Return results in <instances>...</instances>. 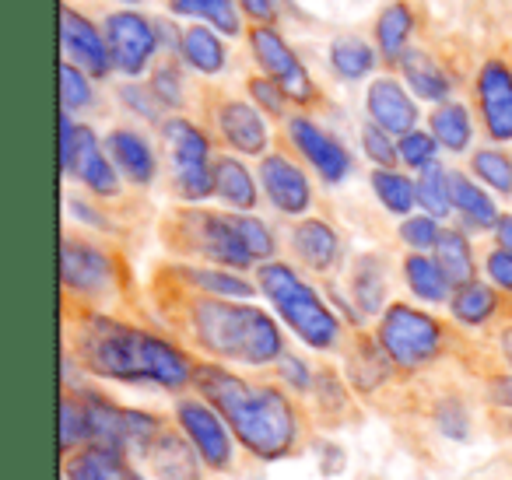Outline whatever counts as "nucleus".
Returning <instances> with one entry per match:
<instances>
[{
    "instance_id": "bf43d9fd",
    "label": "nucleus",
    "mask_w": 512,
    "mask_h": 480,
    "mask_svg": "<svg viewBox=\"0 0 512 480\" xmlns=\"http://www.w3.org/2000/svg\"><path fill=\"white\" fill-rule=\"evenodd\" d=\"M130 480H148V477H141V473H130Z\"/></svg>"
},
{
    "instance_id": "ddd939ff",
    "label": "nucleus",
    "mask_w": 512,
    "mask_h": 480,
    "mask_svg": "<svg viewBox=\"0 0 512 480\" xmlns=\"http://www.w3.org/2000/svg\"><path fill=\"white\" fill-rule=\"evenodd\" d=\"M288 134H292L295 148L302 151V158H306V162L313 165L327 183H341V179H348L351 155L344 151L341 141H334V137L327 134V130H320L313 120H306V116H295V120L288 123Z\"/></svg>"
},
{
    "instance_id": "ea45409f",
    "label": "nucleus",
    "mask_w": 512,
    "mask_h": 480,
    "mask_svg": "<svg viewBox=\"0 0 512 480\" xmlns=\"http://www.w3.org/2000/svg\"><path fill=\"white\" fill-rule=\"evenodd\" d=\"M85 106H92V81L78 64L64 60L60 64V113H78Z\"/></svg>"
},
{
    "instance_id": "dca6fc26",
    "label": "nucleus",
    "mask_w": 512,
    "mask_h": 480,
    "mask_svg": "<svg viewBox=\"0 0 512 480\" xmlns=\"http://www.w3.org/2000/svg\"><path fill=\"white\" fill-rule=\"evenodd\" d=\"M260 183H264L271 204L281 214H306L313 204V186H309L306 172L285 155H267L260 165Z\"/></svg>"
},
{
    "instance_id": "5701e85b",
    "label": "nucleus",
    "mask_w": 512,
    "mask_h": 480,
    "mask_svg": "<svg viewBox=\"0 0 512 480\" xmlns=\"http://www.w3.org/2000/svg\"><path fill=\"white\" fill-rule=\"evenodd\" d=\"M400 71H404L407 88H411L421 102H446L449 99L453 81L446 78V71H442L428 53L407 50L404 57H400Z\"/></svg>"
},
{
    "instance_id": "2eb2a0df",
    "label": "nucleus",
    "mask_w": 512,
    "mask_h": 480,
    "mask_svg": "<svg viewBox=\"0 0 512 480\" xmlns=\"http://www.w3.org/2000/svg\"><path fill=\"white\" fill-rule=\"evenodd\" d=\"M60 277L64 288L78 291V295H99L113 284V263L102 249L88 246L78 239H64L60 249Z\"/></svg>"
},
{
    "instance_id": "c85d7f7f",
    "label": "nucleus",
    "mask_w": 512,
    "mask_h": 480,
    "mask_svg": "<svg viewBox=\"0 0 512 480\" xmlns=\"http://www.w3.org/2000/svg\"><path fill=\"white\" fill-rule=\"evenodd\" d=\"M435 260H439V267L446 270L453 288L474 281V253H470L467 235L456 232V228H442L439 242H435Z\"/></svg>"
},
{
    "instance_id": "a18cd8bd",
    "label": "nucleus",
    "mask_w": 512,
    "mask_h": 480,
    "mask_svg": "<svg viewBox=\"0 0 512 480\" xmlns=\"http://www.w3.org/2000/svg\"><path fill=\"white\" fill-rule=\"evenodd\" d=\"M442 228H439V218H432V214H411V218L400 225V239L407 242V246L414 249V253H425V249H435V242H439Z\"/></svg>"
},
{
    "instance_id": "39448f33",
    "label": "nucleus",
    "mask_w": 512,
    "mask_h": 480,
    "mask_svg": "<svg viewBox=\"0 0 512 480\" xmlns=\"http://www.w3.org/2000/svg\"><path fill=\"white\" fill-rule=\"evenodd\" d=\"M379 347L397 368H421L439 358L442 326L414 305L393 302L379 319Z\"/></svg>"
},
{
    "instance_id": "473e14b6",
    "label": "nucleus",
    "mask_w": 512,
    "mask_h": 480,
    "mask_svg": "<svg viewBox=\"0 0 512 480\" xmlns=\"http://www.w3.org/2000/svg\"><path fill=\"white\" fill-rule=\"evenodd\" d=\"M172 11L193 22H211L225 36H239V8L235 0H172Z\"/></svg>"
},
{
    "instance_id": "cd10ccee",
    "label": "nucleus",
    "mask_w": 512,
    "mask_h": 480,
    "mask_svg": "<svg viewBox=\"0 0 512 480\" xmlns=\"http://www.w3.org/2000/svg\"><path fill=\"white\" fill-rule=\"evenodd\" d=\"M449 309H453V319L463 326H484L498 309V295L495 288L481 281H470L453 288V298H449Z\"/></svg>"
},
{
    "instance_id": "412c9836",
    "label": "nucleus",
    "mask_w": 512,
    "mask_h": 480,
    "mask_svg": "<svg viewBox=\"0 0 512 480\" xmlns=\"http://www.w3.org/2000/svg\"><path fill=\"white\" fill-rule=\"evenodd\" d=\"M292 249L309 270H330L341 256V239L327 221H299L292 232Z\"/></svg>"
},
{
    "instance_id": "f257e3e1",
    "label": "nucleus",
    "mask_w": 512,
    "mask_h": 480,
    "mask_svg": "<svg viewBox=\"0 0 512 480\" xmlns=\"http://www.w3.org/2000/svg\"><path fill=\"white\" fill-rule=\"evenodd\" d=\"M197 393L228 421L232 435L253 452L256 459L274 463L285 459L299 442V414L281 389L253 386L221 365L193 368Z\"/></svg>"
},
{
    "instance_id": "2f4dec72",
    "label": "nucleus",
    "mask_w": 512,
    "mask_h": 480,
    "mask_svg": "<svg viewBox=\"0 0 512 480\" xmlns=\"http://www.w3.org/2000/svg\"><path fill=\"white\" fill-rule=\"evenodd\" d=\"M414 32V15L407 4H390V8L379 15L376 25V39H379V50H383L386 60H397L407 53V39Z\"/></svg>"
},
{
    "instance_id": "13d9d810",
    "label": "nucleus",
    "mask_w": 512,
    "mask_h": 480,
    "mask_svg": "<svg viewBox=\"0 0 512 480\" xmlns=\"http://www.w3.org/2000/svg\"><path fill=\"white\" fill-rule=\"evenodd\" d=\"M502 358H505V365L512 368V326L502 330Z\"/></svg>"
},
{
    "instance_id": "052dcab7",
    "label": "nucleus",
    "mask_w": 512,
    "mask_h": 480,
    "mask_svg": "<svg viewBox=\"0 0 512 480\" xmlns=\"http://www.w3.org/2000/svg\"><path fill=\"white\" fill-rule=\"evenodd\" d=\"M127 4H137V0H127Z\"/></svg>"
},
{
    "instance_id": "c9c22d12",
    "label": "nucleus",
    "mask_w": 512,
    "mask_h": 480,
    "mask_svg": "<svg viewBox=\"0 0 512 480\" xmlns=\"http://www.w3.org/2000/svg\"><path fill=\"white\" fill-rule=\"evenodd\" d=\"M162 421L148 410L123 407V445H127V456H148L155 449V442L162 438Z\"/></svg>"
},
{
    "instance_id": "3c124183",
    "label": "nucleus",
    "mask_w": 512,
    "mask_h": 480,
    "mask_svg": "<svg viewBox=\"0 0 512 480\" xmlns=\"http://www.w3.org/2000/svg\"><path fill=\"white\" fill-rule=\"evenodd\" d=\"M120 95L137 116H144V120H158V109H162V102L155 99V92H151V88L144 92V88H137V85H127Z\"/></svg>"
},
{
    "instance_id": "de8ad7c7",
    "label": "nucleus",
    "mask_w": 512,
    "mask_h": 480,
    "mask_svg": "<svg viewBox=\"0 0 512 480\" xmlns=\"http://www.w3.org/2000/svg\"><path fill=\"white\" fill-rule=\"evenodd\" d=\"M151 92L162 102V109H179L183 106V85H179L176 67H158L155 78H151Z\"/></svg>"
},
{
    "instance_id": "37998d69",
    "label": "nucleus",
    "mask_w": 512,
    "mask_h": 480,
    "mask_svg": "<svg viewBox=\"0 0 512 480\" xmlns=\"http://www.w3.org/2000/svg\"><path fill=\"white\" fill-rule=\"evenodd\" d=\"M400 162L411 165V169H428V165H435V155H439V141H435L432 134H425V130H411V134L400 137Z\"/></svg>"
},
{
    "instance_id": "9d476101",
    "label": "nucleus",
    "mask_w": 512,
    "mask_h": 480,
    "mask_svg": "<svg viewBox=\"0 0 512 480\" xmlns=\"http://www.w3.org/2000/svg\"><path fill=\"white\" fill-rule=\"evenodd\" d=\"M106 43L113 53V67L120 74H137L148 71L151 57L158 53V32L155 22L134 15V11H120V15L106 18Z\"/></svg>"
},
{
    "instance_id": "f3484780",
    "label": "nucleus",
    "mask_w": 512,
    "mask_h": 480,
    "mask_svg": "<svg viewBox=\"0 0 512 480\" xmlns=\"http://www.w3.org/2000/svg\"><path fill=\"white\" fill-rule=\"evenodd\" d=\"M369 123L383 127L386 134L404 137L418 127V109H414V99L397 85L393 78H376L369 88Z\"/></svg>"
},
{
    "instance_id": "a878e982",
    "label": "nucleus",
    "mask_w": 512,
    "mask_h": 480,
    "mask_svg": "<svg viewBox=\"0 0 512 480\" xmlns=\"http://www.w3.org/2000/svg\"><path fill=\"white\" fill-rule=\"evenodd\" d=\"M64 480H130L127 456L99 445H85L78 456H71Z\"/></svg>"
},
{
    "instance_id": "c756f323",
    "label": "nucleus",
    "mask_w": 512,
    "mask_h": 480,
    "mask_svg": "<svg viewBox=\"0 0 512 480\" xmlns=\"http://www.w3.org/2000/svg\"><path fill=\"white\" fill-rule=\"evenodd\" d=\"M183 60L193 67L197 74H218L221 67H225V46H221V39L214 36L211 29H204V25H190V29L183 32Z\"/></svg>"
},
{
    "instance_id": "4d7b16f0",
    "label": "nucleus",
    "mask_w": 512,
    "mask_h": 480,
    "mask_svg": "<svg viewBox=\"0 0 512 480\" xmlns=\"http://www.w3.org/2000/svg\"><path fill=\"white\" fill-rule=\"evenodd\" d=\"M495 235H498V246L512 253V214H502V218H498Z\"/></svg>"
},
{
    "instance_id": "bb28decb",
    "label": "nucleus",
    "mask_w": 512,
    "mask_h": 480,
    "mask_svg": "<svg viewBox=\"0 0 512 480\" xmlns=\"http://www.w3.org/2000/svg\"><path fill=\"white\" fill-rule=\"evenodd\" d=\"M404 277H407V288L414 291V295L421 298V302H446L449 298V277L446 270L439 267V260L435 256H425V253H411L404 260Z\"/></svg>"
},
{
    "instance_id": "a19ab883",
    "label": "nucleus",
    "mask_w": 512,
    "mask_h": 480,
    "mask_svg": "<svg viewBox=\"0 0 512 480\" xmlns=\"http://www.w3.org/2000/svg\"><path fill=\"white\" fill-rule=\"evenodd\" d=\"M78 445H88L85 403L74 400V396H64V400H60V449L74 452Z\"/></svg>"
},
{
    "instance_id": "f8f14e48",
    "label": "nucleus",
    "mask_w": 512,
    "mask_h": 480,
    "mask_svg": "<svg viewBox=\"0 0 512 480\" xmlns=\"http://www.w3.org/2000/svg\"><path fill=\"white\" fill-rule=\"evenodd\" d=\"M60 46H64V60L78 64L88 78H106L113 71V53H109L106 36L74 8L60 11Z\"/></svg>"
},
{
    "instance_id": "8fccbe9b",
    "label": "nucleus",
    "mask_w": 512,
    "mask_h": 480,
    "mask_svg": "<svg viewBox=\"0 0 512 480\" xmlns=\"http://www.w3.org/2000/svg\"><path fill=\"white\" fill-rule=\"evenodd\" d=\"M278 368H281V379L288 382L292 389H299V393H306V389H313V372L306 368V361L302 358H292V354H281L278 358Z\"/></svg>"
},
{
    "instance_id": "4be33fe9",
    "label": "nucleus",
    "mask_w": 512,
    "mask_h": 480,
    "mask_svg": "<svg viewBox=\"0 0 512 480\" xmlns=\"http://www.w3.org/2000/svg\"><path fill=\"white\" fill-rule=\"evenodd\" d=\"M449 197H453V211L467 221L470 228H495L498 225V207L474 179H467L463 172H449Z\"/></svg>"
},
{
    "instance_id": "6e6d98bb",
    "label": "nucleus",
    "mask_w": 512,
    "mask_h": 480,
    "mask_svg": "<svg viewBox=\"0 0 512 480\" xmlns=\"http://www.w3.org/2000/svg\"><path fill=\"white\" fill-rule=\"evenodd\" d=\"M158 43H169V50H183V32H176V25L169 22H155Z\"/></svg>"
},
{
    "instance_id": "864d4df0",
    "label": "nucleus",
    "mask_w": 512,
    "mask_h": 480,
    "mask_svg": "<svg viewBox=\"0 0 512 480\" xmlns=\"http://www.w3.org/2000/svg\"><path fill=\"white\" fill-rule=\"evenodd\" d=\"M488 400L495 403V407H509L512 410V375H498V379H491Z\"/></svg>"
},
{
    "instance_id": "a211bd4d",
    "label": "nucleus",
    "mask_w": 512,
    "mask_h": 480,
    "mask_svg": "<svg viewBox=\"0 0 512 480\" xmlns=\"http://www.w3.org/2000/svg\"><path fill=\"white\" fill-rule=\"evenodd\" d=\"M218 127L225 141L242 155H264L267 151V123L260 120L256 106L246 102H225L218 113Z\"/></svg>"
},
{
    "instance_id": "393cba45",
    "label": "nucleus",
    "mask_w": 512,
    "mask_h": 480,
    "mask_svg": "<svg viewBox=\"0 0 512 480\" xmlns=\"http://www.w3.org/2000/svg\"><path fill=\"white\" fill-rule=\"evenodd\" d=\"M214 197H221L232 211L242 214L256 207V183L239 158H218L214 162Z\"/></svg>"
},
{
    "instance_id": "4c0bfd02",
    "label": "nucleus",
    "mask_w": 512,
    "mask_h": 480,
    "mask_svg": "<svg viewBox=\"0 0 512 480\" xmlns=\"http://www.w3.org/2000/svg\"><path fill=\"white\" fill-rule=\"evenodd\" d=\"M418 204L432 218H446L453 211V197H449V172L439 162L418 172Z\"/></svg>"
},
{
    "instance_id": "20e7f679",
    "label": "nucleus",
    "mask_w": 512,
    "mask_h": 480,
    "mask_svg": "<svg viewBox=\"0 0 512 480\" xmlns=\"http://www.w3.org/2000/svg\"><path fill=\"white\" fill-rule=\"evenodd\" d=\"M256 284L271 298V305L278 309V316L288 323V330L302 340V344L316 347V351H327L341 337V323H337L334 312L323 305V298L295 274L288 263H260L256 270Z\"/></svg>"
},
{
    "instance_id": "f03ea898",
    "label": "nucleus",
    "mask_w": 512,
    "mask_h": 480,
    "mask_svg": "<svg viewBox=\"0 0 512 480\" xmlns=\"http://www.w3.org/2000/svg\"><path fill=\"white\" fill-rule=\"evenodd\" d=\"M81 365L102 379L134 382V386L183 389L193 382L190 358L176 344L144 333L137 326L116 323L109 316H92L81 333Z\"/></svg>"
},
{
    "instance_id": "1a4fd4ad",
    "label": "nucleus",
    "mask_w": 512,
    "mask_h": 480,
    "mask_svg": "<svg viewBox=\"0 0 512 480\" xmlns=\"http://www.w3.org/2000/svg\"><path fill=\"white\" fill-rule=\"evenodd\" d=\"M249 46H253L256 60H260V67L267 71V78L278 81L288 99L299 102V106H306V102L313 99L316 88H313V81H309L306 67L299 64L292 46H288L271 25H256V29L249 32Z\"/></svg>"
},
{
    "instance_id": "79ce46f5",
    "label": "nucleus",
    "mask_w": 512,
    "mask_h": 480,
    "mask_svg": "<svg viewBox=\"0 0 512 480\" xmlns=\"http://www.w3.org/2000/svg\"><path fill=\"white\" fill-rule=\"evenodd\" d=\"M470 165H474L477 179H481V183H488L495 193H505V197L512 193V162L502 155V151H491V148L477 151Z\"/></svg>"
},
{
    "instance_id": "6ab92c4d",
    "label": "nucleus",
    "mask_w": 512,
    "mask_h": 480,
    "mask_svg": "<svg viewBox=\"0 0 512 480\" xmlns=\"http://www.w3.org/2000/svg\"><path fill=\"white\" fill-rule=\"evenodd\" d=\"M106 151H109V158H113V165L130 183L148 186L151 179H155V172H158L155 151H151V144L144 141L141 134H134V130H113V134L106 137Z\"/></svg>"
},
{
    "instance_id": "680f3d73",
    "label": "nucleus",
    "mask_w": 512,
    "mask_h": 480,
    "mask_svg": "<svg viewBox=\"0 0 512 480\" xmlns=\"http://www.w3.org/2000/svg\"><path fill=\"white\" fill-rule=\"evenodd\" d=\"M509 428H512V424H509Z\"/></svg>"
},
{
    "instance_id": "7ed1b4c3",
    "label": "nucleus",
    "mask_w": 512,
    "mask_h": 480,
    "mask_svg": "<svg viewBox=\"0 0 512 480\" xmlns=\"http://www.w3.org/2000/svg\"><path fill=\"white\" fill-rule=\"evenodd\" d=\"M193 333L204 351L242 365H271L285 354L281 330L264 309L228 302V298H204L193 305Z\"/></svg>"
},
{
    "instance_id": "09e8293b",
    "label": "nucleus",
    "mask_w": 512,
    "mask_h": 480,
    "mask_svg": "<svg viewBox=\"0 0 512 480\" xmlns=\"http://www.w3.org/2000/svg\"><path fill=\"white\" fill-rule=\"evenodd\" d=\"M249 95L260 109H267L271 116H281L285 113V99L288 95L281 92V85L274 78H249Z\"/></svg>"
},
{
    "instance_id": "423d86ee",
    "label": "nucleus",
    "mask_w": 512,
    "mask_h": 480,
    "mask_svg": "<svg viewBox=\"0 0 512 480\" xmlns=\"http://www.w3.org/2000/svg\"><path fill=\"white\" fill-rule=\"evenodd\" d=\"M165 148L172 158V183L176 193L190 204L207 200L214 193V162H211V144H207L204 130L193 127L190 120H165L162 123Z\"/></svg>"
},
{
    "instance_id": "9b49d317",
    "label": "nucleus",
    "mask_w": 512,
    "mask_h": 480,
    "mask_svg": "<svg viewBox=\"0 0 512 480\" xmlns=\"http://www.w3.org/2000/svg\"><path fill=\"white\" fill-rule=\"evenodd\" d=\"M193 221V246L200 256L225 270H246L253 267V253H249L246 239H242L239 214H197Z\"/></svg>"
},
{
    "instance_id": "72a5a7b5",
    "label": "nucleus",
    "mask_w": 512,
    "mask_h": 480,
    "mask_svg": "<svg viewBox=\"0 0 512 480\" xmlns=\"http://www.w3.org/2000/svg\"><path fill=\"white\" fill-rule=\"evenodd\" d=\"M372 190H376L379 204L390 214H411L414 204H418V183H411V179L397 169L372 172Z\"/></svg>"
},
{
    "instance_id": "6e6552de",
    "label": "nucleus",
    "mask_w": 512,
    "mask_h": 480,
    "mask_svg": "<svg viewBox=\"0 0 512 480\" xmlns=\"http://www.w3.org/2000/svg\"><path fill=\"white\" fill-rule=\"evenodd\" d=\"M176 421L204 466L228 470L232 466V428L207 400H183L176 407Z\"/></svg>"
},
{
    "instance_id": "e433bc0d",
    "label": "nucleus",
    "mask_w": 512,
    "mask_h": 480,
    "mask_svg": "<svg viewBox=\"0 0 512 480\" xmlns=\"http://www.w3.org/2000/svg\"><path fill=\"white\" fill-rule=\"evenodd\" d=\"M330 67H334L344 81H362L365 74L376 67V53H372L362 39H337V43L330 46Z\"/></svg>"
},
{
    "instance_id": "5fc2aeb1",
    "label": "nucleus",
    "mask_w": 512,
    "mask_h": 480,
    "mask_svg": "<svg viewBox=\"0 0 512 480\" xmlns=\"http://www.w3.org/2000/svg\"><path fill=\"white\" fill-rule=\"evenodd\" d=\"M239 4L246 15H253V22H264V25L274 22V0H239Z\"/></svg>"
},
{
    "instance_id": "f704fd0d",
    "label": "nucleus",
    "mask_w": 512,
    "mask_h": 480,
    "mask_svg": "<svg viewBox=\"0 0 512 480\" xmlns=\"http://www.w3.org/2000/svg\"><path fill=\"white\" fill-rule=\"evenodd\" d=\"M183 277L193 288L207 291L211 298H228V302H242V298L253 295V284H246L239 274L218 267V270H183Z\"/></svg>"
},
{
    "instance_id": "603ef678",
    "label": "nucleus",
    "mask_w": 512,
    "mask_h": 480,
    "mask_svg": "<svg viewBox=\"0 0 512 480\" xmlns=\"http://www.w3.org/2000/svg\"><path fill=\"white\" fill-rule=\"evenodd\" d=\"M484 267H488V277L495 288L512 291V253L509 249L498 246L495 253H488V263H484Z\"/></svg>"
},
{
    "instance_id": "c03bdc74",
    "label": "nucleus",
    "mask_w": 512,
    "mask_h": 480,
    "mask_svg": "<svg viewBox=\"0 0 512 480\" xmlns=\"http://www.w3.org/2000/svg\"><path fill=\"white\" fill-rule=\"evenodd\" d=\"M362 148H365V155L372 158V165H379V169H393L400 158V148L393 144V134H386L376 123H365L362 127Z\"/></svg>"
},
{
    "instance_id": "58836bf2",
    "label": "nucleus",
    "mask_w": 512,
    "mask_h": 480,
    "mask_svg": "<svg viewBox=\"0 0 512 480\" xmlns=\"http://www.w3.org/2000/svg\"><path fill=\"white\" fill-rule=\"evenodd\" d=\"M355 298L362 312H379L386 302V281H383V267H379L376 256H365L355 270Z\"/></svg>"
},
{
    "instance_id": "0eeeda50",
    "label": "nucleus",
    "mask_w": 512,
    "mask_h": 480,
    "mask_svg": "<svg viewBox=\"0 0 512 480\" xmlns=\"http://www.w3.org/2000/svg\"><path fill=\"white\" fill-rule=\"evenodd\" d=\"M60 165L67 176L81 179L95 197H116L120 193V169L102 151L99 137L88 127H78L71 113H60Z\"/></svg>"
},
{
    "instance_id": "aec40b11",
    "label": "nucleus",
    "mask_w": 512,
    "mask_h": 480,
    "mask_svg": "<svg viewBox=\"0 0 512 480\" xmlns=\"http://www.w3.org/2000/svg\"><path fill=\"white\" fill-rule=\"evenodd\" d=\"M148 459L155 466L158 480H200V466H204V459L197 456L190 438L176 435V431H162V438L148 452Z\"/></svg>"
},
{
    "instance_id": "7c9ffc66",
    "label": "nucleus",
    "mask_w": 512,
    "mask_h": 480,
    "mask_svg": "<svg viewBox=\"0 0 512 480\" xmlns=\"http://www.w3.org/2000/svg\"><path fill=\"white\" fill-rule=\"evenodd\" d=\"M428 134L439 141V148L446 151H467L470 137H474V127H470V113L460 106V102H442L432 113V130Z\"/></svg>"
},
{
    "instance_id": "49530a36",
    "label": "nucleus",
    "mask_w": 512,
    "mask_h": 480,
    "mask_svg": "<svg viewBox=\"0 0 512 480\" xmlns=\"http://www.w3.org/2000/svg\"><path fill=\"white\" fill-rule=\"evenodd\" d=\"M435 424H439L442 435L449 438H467V428H470V417H467V407L460 400H442L435 407Z\"/></svg>"
},
{
    "instance_id": "b1692460",
    "label": "nucleus",
    "mask_w": 512,
    "mask_h": 480,
    "mask_svg": "<svg viewBox=\"0 0 512 480\" xmlns=\"http://www.w3.org/2000/svg\"><path fill=\"white\" fill-rule=\"evenodd\" d=\"M88 414V445H99V449H113L127 456V445H123V407H113L106 396L88 393L81 396Z\"/></svg>"
},
{
    "instance_id": "4468645a",
    "label": "nucleus",
    "mask_w": 512,
    "mask_h": 480,
    "mask_svg": "<svg viewBox=\"0 0 512 480\" xmlns=\"http://www.w3.org/2000/svg\"><path fill=\"white\" fill-rule=\"evenodd\" d=\"M477 102H481L484 130L491 141H512V71L498 60L477 74Z\"/></svg>"
}]
</instances>
